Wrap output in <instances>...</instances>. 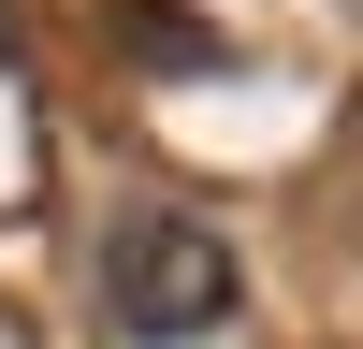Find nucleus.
<instances>
[{"label":"nucleus","mask_w":363,"mask_h":349,"mask_svg":"<svg viewBox=\"0 0 363 349\" xmlns=\"http://www.w3.org/2000/svg\"><path fill=\"white\" fill-rule=\"evenodd\" d=\"M0 58H15V0H0Z\"/></svg>","instance_id":"obj_2"},{"label":"nucleus","mask_w":363,"mask_h":349,"mask_svg":"<svg viewBox=\"0 0 363 349\" xmlns=\"http://www.w3.org/2000/svg\"><path fill=\"white\" fill-rule=\"evenodd\" d=\"M233 233H203V218H174V204H145V218H116V248H102V306H116V335H145V349H189V335H218L233 320Z\"/></svg>","instance_id":"obj_1"}]
</instances>
